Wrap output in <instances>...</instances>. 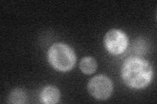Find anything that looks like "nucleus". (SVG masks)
I'll return each mask as SVG.
<instances>
[{"label":"nucleus","instance_id":"423d86ee","mask_svg":"<svg viewBox=\"0 0 157 104\" xmlns=\"http://www.w3.org/2000/svg\"><path fill=\"white\" fill-rule=\"evenodd\" d=\"M80 68L85 74H92L94 73L97 68V63L94 59L90 57H86L81 59L80 62Z\"/></svg>","mask_w":157,"mask_h":104},{"label":"nucleus","instance_id":"f257e3e1","mask_svg":"<svg viewBox=\"0 0 157 104\" xmlns=\"http://www.w3.org/2000/svg\"><path fill=\"white\" fill-rule=\"evenodd\" d=\"M122 77L126 85L133 88L147 87L153 77V68L147 61L140 58L126 59L122 68Z\"/></svg>","mask_w":157,"mask_h":104},{"label":"nucleus","instance_id":"f03ea898","mask_svg":"<svg viewBox=\"0 0 157 104\" xmlns=\"http://www.w3.org/2000/svg\"><path fill=\"white\" fill-rule=\"evenodd\" d=\"M48 59L54 68L61 72L71 70L76 63L74 51L70 46L61 43L53 44L48 49Z\"/></svg>","mask_w":157,"mask_h":104},{"label":"nucleus","instance_id":"7ed1b4c3","mask_svg":"<svg viewBox=\"0 0 157 104\" xmlns=\"http://www.w3.org/2000/svg\"><path fill=\"white\" fill-rule=\"evenodd\" d=\"M112 81L104 75L96 76L88 82V90L97 100H105L109 98L113 92Z\"/></svg>","mask_w":157,"mask_h":104},{"label":"nucleus","instance_id":"0eeeda50","mask_svg":"<svg viewBox=\"0 0 157 104\" xmlns=\"http://www.w3.org/2000/svg\"><path fill=\"white\" fill-rule=\"evenodd\" d=\"M26 95L22 89L16 88L13 90L9 96V102L11 103H24L26 101Z\"/></svg>","mask_w":157,"mask_h":104},{"label":"nucleus","instance_id":"39448f33","mask_svg":"<svg viewBox=\"0 0 157 104\" xmlns=\"http://www.w3.org/2000/svg\"><path fill=\"white\" fill-rule=\"evenodd\" d=\"M60 92L55 86L48 85L44 88L41 93V101L45 104H55L59 102Z\"/></svg>","mask_w":157,"mask_h":104},{"label":"nucleus","instance_id":"20e7f679","mask_svg":"<svg viewBox=\"0 0 157 104\" xmlns=\"http://www.w3.org/2000/svg\"><path fill=\"white\" fill-rule=\"evenodd\" d=\"M128 40L126 34L119 29H111L104 37V44L107 50L113 55H119L124 52Z\"/></svg>","mask_w":157,"mask_h":104}]
</instances>
